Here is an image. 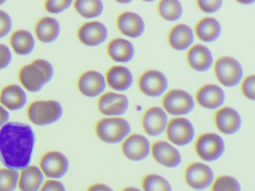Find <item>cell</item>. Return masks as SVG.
<instances>
[{"label": "cell", "instance_id": "6da1fadb", "mask_svg": "<svg viewBox=\"0 0 255 191\" xmlns=\"http://www.w3.org/2000/svg\"><path fill=\"white\" fill-rule=\"evenodd\" d=\"M35 143L27 124L8 122L0 128V161L7 168L23 170L30 164Z\"/></svg>", "mask_w": 255, "mask_h": 191}, {"label": "cell", "instance_id": "7a4b0ae2", "mask_svg": "<svg viewBox=\"0 0 255 191\" xmlns=\"http://www.w3.org/2000/svg\"><path fill=\"white\" fill-rule=\"evenodd\" d=\"M53 74L54 69L50 62L37 59L20 69L18 79L27 91L35 93L41 91L46 84L50 82Z\"/></svg>", "mask_w": 255, "mask_h": 191}, {"label": "cell", "instance_id": "3957f363", "mask_svg": "<svg viewBox=\"0 0 255 191\" xmlns=\"http://www.w3.org/2000/svg\"><path fill=\"white\" fill-rule=\"evenodd\" d=\"M63 109L54 100L35 101L29 104L27 116L29 120L37 125H47L53 123L62 117Z\"/></svg>", "mask_w": 255, "mask_h": 191}, {"label": "cell", "instance_id": "277c9868", "mask_svg": "<svg viewBox=\"0 0 255 191\" xmlns=\"http://www.w3.org/2000/svg\"><path fill=\"white\" fill-rule=\"evenodd\" d=\"M130 125L122 118H104L95 127L97 135L103 141L111 144L120 143L130 132Z\"/></svg>", "mask_w": 255, "mask_h": 191}, {"label": "cell", "instance_id": "5b68a950", "mask_svg": "<svg viewBox=\"0 0 255 191\" xmlns=\"http://www.w3.org/2000/svg\"><path fill=\"white\" fill-rule=\"evenodd\" d=\"M195 150L200 158L208 162L216 161L222 156L225 150L223 139L213 133H204L197 139Z\"/></svg>", "mask_w": 255, "mask_h": 191}, {"label": "cell", "instance_id": "8992f818", "mask_svg": "<svg viewBox=\"0 0 255 191\" xmlns=\"http://www.w3.org/2000/svg\"><path fill=\"white\" fill-rule=\"evenodd\" d=\"M214 72L219 82L226 87L238 85L243 76L241 64L231 57H222L216 61Z\"/></svg>", "mask_w": 255, "mask_h": 191}, {"label": "cell", "instance_id": "52a82bcc", "mask_svg": "<svg viewBox=\"0 0 255 191\" xmlns=\"http://www.w3.org/2000/svg\"><path fill=\"white\" fill-rule=\"evenodd\" d=\"M185 182L188 186L196 191H204L210 188L215 180L214 173L209 166L195 162L186 167Z\"/></svg>", "mask_w": 255, "mask_h": 191}, {"label": "cell", "instance_id": "ba28073f", "mask_svg": "<svg viewBox=\"0 0 255 191\" xmlns=\"http://www.w3.org/2000/svg\"><path fill=\"white\" fill-rule=\"evenodd\" d=\"M162 104L165 110L172 115L187 114L195 105L192 96L182 90L168 91L164 96Z\"/></svg>", "mask_w": 255, "mask_h": 191}, {"label": "cell", "instance_id": "9c48e42d", "mask_svg": "<svg viewBox=\"0 0 255 191\" xmlns=\"http://www.w3.org/2000/svg\"><path fill=\"white\" fill-rule=\"evenodd\" d=\"M166 135L168 140L177 146L189 144L195 137V128L190 121L185 118H174L166 126Z\"/></svg>", "mask_w": 255, "mask_h": 191}, {"label": "cell", "instance_id": "30bf717a", "mask_svg": "<svg viewBox=\"0 0 255 191\" xmlns=\"http://www.w3.org/2000/svg\"><path fill=\"white\" fill-rule=\"evenodd\" d=\"M68 158L59 152H47L40 160V170L50 179H61L68 173Z\"/></svg>", "mask_w": 255, "mask_h": 191}, {"label": "cell", "instance_id": "8fae6325", "mask_svg": "<svg viewBox=\"0 0 255 191\" xmlns=\"http://www.w3.org/2000/svg\"><path fill=\"white\" fill-rule=\"evenodd\" d=\"M122 149L124 155L128 159L132 161H141L150 155V145L145 137L141 134H134L124 140Z\"/></svg>", "mask_w": 255, "mask_h": 191}, {"label": "cell", "instance_id": "7c38bea8", "mask_svg": "<svg viewBox=\"0 0 255 191\" xmlns=\"http://www.w3.org/2000/svg\"><path fill=\"white\" fill-rule=\"evenodd\" d=\"M138 87L141 92L149 96L162 95L168 88V81L163 73L157 70H147L138 79Z\"/></svg>", "mask_w": 255, "mask_h": 191}, {"label": "cell", "instance_id": "4fadbf2b", "mask_svg": "<svg viewBox=\"0 0 255 191\" xmlns=\"http://www.w3.org/2000/svg\"><path fill=\"white\" fill-rule=\"evenodd\" d=\"M150 152L155 161L168 168L178 167L182 158L179 151L165 141H156L150 147Z\"/></svg>", "mask_w": 255, "mask_h": 191}, {"label": "cell", "instance_id": "5bb4252c", "mask_svg": "<svg viewBox=\"0 0 255 191\" xmlns=\"http://www.w3.org/2000/svg\"><path fill=\"white\" fill-rule=\"evenodd\" d=\"M98 109L107 116H119L125 113L129 107V101L123 94L107 93L100 97Z\"/></svg>", "mask_w": 255, "mask_h": 191}, {"label": "cell", "instance_id": "9a60e30c", "mask_svg": "<svg viewBox=\"0 0 255 191\" xmlns=\"http://www.w3.org/2000/svg\"><path fill=\"white\" fill-rule=\"evenodd\" d=\"M108 35L107 27L98 21L86 22L80 27L77 37L83 44L89 46H98L105 41Z\"/></svg>", "mask_w": 255, "mask_h": 191}, {"label": "cell", "instance_id": "2e32d148", "mask_svg": "<svg viewBox=\"0 0 255 191\" xmlns=\"http://www.w3.org/2000/svg\"><path fill=\"white\" fill-rule=\"evenodd\" d=\"M77 87L79 91L86 96H98L105 90V79L101 73L90 70L85 72L80 76Z\"/></svg>", "mask_w": 255, "mask_h": 191}, {"label": "cell", "instance_id": "e0dca14e", "mask_svg": "<svg viewBox=\"0 0 255 191\" xmlns=\"http://www.w3.org/2000/svg\"><path fill=\"white\" fill-rule=\"evenodd\" d=\"M215 124L221 132L232 134L237 132L241 127V116L232 107H222L214 116Z\"/></svg>", "mask_w": 255, "mask_h": 191}, {"label": "cell", "instance_id": "ac0fdd59", "mask_svg": "<svg viewBox=\"0 0 255 191\" xmlns=\"http://www.w3.org/2000/svg\"><path fill=\"white\" fill-rule=\"evenodd\" d=\"M142 126L144 131L150 136L162 134L167 126V116L159 107L147 109L142 116Z\"/></svg>", "mask_w": 255, "mask_h": 191}, {"label": "cell", "instance_id": "d6986e66", "mask_svg": "<svg viewBox=\"0 0 255 191\" xmlns=\"http://www.w3.org/2000/svg\"><path fill=\"white\" fill-rule=\"evenodd\" d=\"M197 101L200 105L208 109H216L220 107L225 99L223 90L217 85H205L196 93Z\"/></svg>", "mask_w": 255, "mask_h": 191}, {"label": "cell", "instance_id": "ffe728a7", "mask_svg": "<svg viewBox=\"0 0 255 191\" xmlns=\"http://www.w3.org/2000/svg\"><path fill=\"white\" fill-rule=\"evenodd\" d=\"M186 58L189 66L197 71H207L213 64L211 52L204 45L195 44L189 48Z\"/></svg>", "mask_w": 255, "mask_h": 191}, {"label": "cell", "instance_id": "44dd1931", "mask_svg": "<svg viewBox=\"0 0 255 191\" xmlns=\"http://www.w3.org/2000/svg\"><path fill=\"white\" fill-rule=\"evenodd\" d=\"M118 28L128 37H138L144 31V22L139 15L133 12H124L117 19Z\"/></svg>", "mask_w": 255, "mask_h": 191}, {"label": "cell", "instance_id": "7402d4cb", "mask_svg": "<svg viewBox=\"0 0 255 191\" xmlns=\"http://www.w3.org/2000/svg\"><path fill=\"white\" fill-rule=\"evenodd\" d=\"M26 101V94L18 85H8L0 92V102L9 110H20L24 107Z\"/></svg>", "mask_w": 255, "mask_h": 191}, {"label": "cell", "instance_id": "603a6c76", "mask_svg": "<svg viewBox=\"0 0 255 191\" xmlns=\"http://www.w3.org/2000/svg\"><path fill=\"white\" fill-rule=\"evenodd\" d=\"M44 182V175L36 166H28L19 175L18 185L21 191H38Z\"/></svg>", "mask_w": 255, "mask_h": 191}, {"label": "cell", "instance_id": "cb8c5ba5", "mask_svg": "<svg viewBox=\"0 0 255 191\" xmlns=\"http://www.w3.org/2000/svg\"><path fill=\"white\" fill-rule=\"evenodd\" d=\"M168 39V43L173 49L185 50L193 43V31L189 25L178 24L171 28Z\"/></svg>", "mask_w": 255, "mask_h": 191}, {"label": "cell", "instance_id": "d4e9b609", "mask_svg": "<svg viewBox=\"0 0 255 191\" xmlns=\"http://www.w3.org/2000/svg\"><path fill=\"white\" fill-rule=\"evenodd\" d=\"M107 84L116 91H124L130 88L132 84V75L126 67L114 66L107 73Z\"/></svg>", "mask_w": 255, "mask_h": 191}, {"label": "cell", "instance_id": "484cf974", "mask_svg": "<svg viewBox=\"0 0 255 191\" xmlns=\"http://www.w3.org/2000/svg\"><path fill=\"white\" fill-rule=\"evenodd\" d=\"M61 28L59 22L53 17L41 18L35 26L37 38L43 43H51L59 37Z\"/></svg>", "mask_w": 255, "mask_h": 191}, {"label": "cell", "instance_id": "4316f807", "mask_svg": "<svg viewBox=\"0 0 255 191\" xmlns=\"http://www.w3.org/2000/svg\"><path fill=\"white\" fill-rule=\"evenodd\" d=\"M107 52L112 59L118 62H128L135 55L133 45L122 38H116L110 42Z\"/></svg>", "mask_w": 255, "mask_h": 191}, {"label": "cell", "instance_id": "83f0119b", "mask_svg": "<svg viewBox=\"0 0 255 191\" xmlns=\"http://www.w3.org/2000/svg\"><path fill=\"white\" fill-rule=\"evenodd\" d=\"M10 44L17 55H27L35 48V39L29 31L17 30L10 37Z\"/></svg>", "mask_w": 255, "mask_h": 191}, {"label": "cell", "instance_id": "f1b7e54d", "mask_svg": "<svg viewBox=\"0 0 255 191\" xmlns=\"http://www.w3.org/2000/svg\"><path fill=\"white\" fill-rule=\"evenodd\" d=\"M195 33L198 38L203 41H215L220 36V23L215 18H203L195 25Z\"/></svg>", "mask_w": 255, "mask_h": 191}, {"label": "cell", "instance_id": "f546056e", "mask_svg": "<svg viewBox=\"0 0 255 191\" xmlns=\"http://www.w3.org/2000/svg\"><path fill=\"white\" fill-rule=\"evenodd\" d=\"M74 6L77 13L85 18L96 17L104 10L102 1L99 0H77Z\"/></svg>", "mask_w": 255, "mask_h": 191}, {"label": "cell", "instance_id": "4dcf8cb0", "mask_svg": "<svg viewBox=\"0 0 255 191\" xmlns=\"http://www.w3.org/2000/svg\"><path fill=\"white\" fill-rule=\"evenodd\" d=\"M158 12L165 20H177L183 13L181 3L175 0H162L158 4Z\"/></svg>", "mask_w": 255, "mask_h": 191}, {"label": "cell", "instance_id": "1f68e13d", "mask_svg": "<svg viewBox=\"0 0 255 191\" xmlns=\"http://www.w3.org/2000/svg\"><path fill=\"white\" fill-rule=\"evenodd\" d=\"M141 187L144 191H172L169 182L157 174H148L143 178Z\"/></svg>", "mask_w": 255, "mask_h": 191}, {"label": "cell", "instance_id": "d6a6232c", "mask_svg": "<svg viewBox=\"0 0 255 191\" xmlns=\"http://www.w3.org/2000/svg\"><path fill=\"white\" fill-rule=\"evenodd\" d=\"M18 179L17 170L0 169V191H14L17 188Z\"/></svg>", "mask_w": 255, "mask_h": 191}, {"label": "cell", "instance_id": "836d02e7", "mask_svg": "<svg viewBox=\"0 0 255 191\" xmlns=\"http://www.w3.org/2000/svg\"><path fill=\"white\" fill-rule=\"evenodd\" d=\"M212 191H241V185L235 178L221 176L215 179L211 185Z\"/></svg>", "mask_w": 255, "mask_h": 191}, {"label": "cell", "instance_id": "e575fe53", "mask_svg": "<svg viewBox=\"0 0 255 191\" xmlns=\"http://www.w3.org/2000/svg\"><path fill=\"white\" fill-rule=\"evenodd\" d=\"M72 3L70 0H48L46 1L44 7L50 13H59L68 9Z\"/></svg>", "mask_w": 255, "mask_h": 191}, {"label": "cell", "instance_id": "d590c367", "mask_svg": "<svg viewBox=\"0 0 255 191\" xmlns=\"http://www.w3.org/2000/svg\"><path fill=\"white\" fill-rule=\"evenodd\" d=\"M241 90L245 96L249 99L255 100V77L254 75L247 76L242 82Z\"/></svg>", "mask_w": 255, "mask_h": 191}, {"label": "cell", "instance_id": "8d00e7d4", "mask_svg": "<svg viewBox=\"0 0 255 191\" xmlns=\"http://www.w3.org/2000/svg\"><path fill=\"white\" fill-rule=\"evenodd\" d=\"M198 7L206 13H214L222 7V0H198L196 1Z\"/></svg>", "mask_w": 255, "mask_h": 191}, {"label": "cell", "instance_id": "74e56055", "mask_svg": "<svg viewBox=\"0 0 255 191\" xmlns=\"http://www.w3.org/2000/svg\"><path fill=\"white\" fill-rule=\"evenodd\" d=\"M12 28V20L8 13L0 10V38L5 37Z\"/></svg>", "mask_w": 255, "mask_h": 191}, {"label": "cell", "instance_id": "f35d334b", "mask_svg": "<svg viewBox=\"0 0 255 191\" xmlns=\"http://www.w3.org/2000/svg\"><path fill=\"white\" fill-rule=\"evenodd\" d=\"M12 59L11 51L3 44H0V70L9 65Z\"/></svg>", "mask_w": 255, "mask_h": 191}, {"label": "cell", "instance_id": "ab89813d", "mask_svg": "<svg viewBox=\"0 0 255 191\" xmlns=\"http://www.w3.org/2000/svg\"><path fill=\"white\" fill-rule=\"evenodd\" d=\"M38 191H66L62 182L54 179L46 181Z\"/></svg>", "mask_w": 255, "mask_h": 191}, {"label": "cell", "instance_id": "60d3db41", "mask_svg": "<svg viewBox=\"0 0 255 191\" xmlns=\"http://www.w3.org/2000/svg\"><path fill=\"white\" fill-rule=\"evenodd\" d=\"M8 119H9V113L2 106L0 105V128L8 123Z\"/></svg>", "mask_w": 255, "mask_h": 191}, {"label": "cell", "instance_id": "b9f144b4", "mask_svg": "<svg viewBox=\"0 0 255 191\" xmlns=\"http://www.w3.org/2000/svg\"><path fill=\"white\" fill-rule=\"evenodd\" d=\"M87 191H114L108 185L104 184L97 183L89 187Z\"/></svg>", "mask_w": 255, "mask_h": 191}, {"label": "cell", "instance_id": "7bdbcfd3", "mask_svg": "<svg viewBox=\"0 0 255 191\" xmlns=\"http://www.w3.org/2000/svg\"><path fill=\"white\" fill-rule=\"evenodd\" d=\"M122 191H141V190L138 188H134V187H127V188H124Z\"/></svg>", "mask_w": 255, "mask_h": 191}, {"label": "cell", "instance_id": "ee69618b", "mask_svg": "<svg viewBox=\"0 0 255 191\" xmlns=\"http://www.w3.org/2000/svg\"><path fill=\"white\" fill-rule=\"evenodd\" d=\"M5 2V0H0V4H4Z\"/></svg>", "mask_w": 255, "mask_h": 191}]
</instances>
